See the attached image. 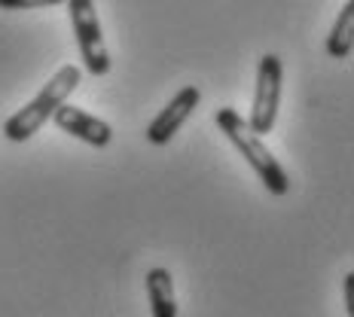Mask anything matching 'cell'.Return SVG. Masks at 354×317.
Segmentation results:
<instances>
[{
  "mask_svg": "<svg viewBox=\"0 0 354 317\" xmlns=\"http://www.w3.org/2000/svg\"><path fill=\"white\" fill-rule=\"evenodd\" d=\"M64 0H0V10H40V6H55Z\"/></svg>",
  "mask_w": 354,
  "mask_h": 317,
  "instance_id": "9c48e42d",
  "label": "cell"
},
{
  "mask_svg": "<svg viewBox=\"0 0 354 317\" xmlns=\"http://www.w3.org/2000/svg\"><path fill=\"white\" fill-rule=\"evenodd\" d=\"M147 299H150V314L153 317H177V299H174V281L171 271L156 265L147 271Z\"/></svg>",
  "mask_w": 354,
  "mask_h": 317,
  "instance_id": "52a82bcc",
  "label": "cell"
},
{
  "mask_svg": "<svg viewBox=\"0 0 354 317\" xmlns=\"http://www.w3.org/2000/svg\"><path fill=\"white\" fill-rule=\"evenodd\" d=\"M214 122H217V128L226 135V141L241 153V159H248V165L254 168V174L260 177V183L269 189L272 195H287L290 193V177H287V171L281 168V162L272 156V150L263 144L260 135L250 131L248 119L239 113V110L217 107Z\"/></svg>",
  "mask_w": 354,
  "mask_h": 317,
  "instance_id": "6da1fadb",
  "label": "cell"
},
{
  "mask_svg": "<svg viewBox=\"0 0 354 317\" xmlns=\"http://www.w3.org/2000/svg\"><path fill=\"white\" fill-rule=\"evenodd\" d=\"M80 79H83V73H80L77 64H64V68L40 88V95H37L34 101H28L19 113H12L10 119L3 122V137L6 141H12V144L31 141L37 131L53 119L55 110L62 104H68V98L77 92Z\"/></svg>",
  "mask_w": 354,
  "mask_h": 317,
  "instance_id": "7a4b0ae2",
  "label": "cell"
},
{
  "mask_svg": "<svg viewBox=\"0 0 354 317\" xmlns=\"http://www.w3.org/2000/svg\"><path fill=\"white\" fill-rule=\"evenodd\" d=\"M198 101H202L198 86H183L180 92H177L174 98L156 113V119L147 125V131H144L147 141H150L153 146H165L177 135V131L183 128V122L193 116V110L198 107Z\"/></svg>",
  "mask_w": 354,
  "mask_h": 317,
  "instance_id": "5b68a950",
  "label": "cell"
},
{
  "mask_svg": "<svg viewBox=\"0 0 354 317\" xmlns=\"http://www.w3.org/2000/svg\"><path fill=\"white\" fill-rule=\"evenodd\" d=\"M53 119L64 135H73L77 141H83L88 146H98V150L113 141V128H110V122L98 119V116L86 113V110H80L73 104H62L53 113Z\"/></svg>",
  "mask_w": 354,
  "mask_h": 317,
  "instance_id": "8992f818",
  "label": "cell"
},
{
  "mask_svg": "<svg viewBox=\"0 0 354 317\" xmlns=\"http://www.w3.org/2000/svg\"><path fill=\"white\" fill-rule=\"evenodd\" d=\"M351 49H354V0H345V6L339 10L333 28L327 34V55L336 58V61H345V58H351Z\"/></svg>",
  "mask_w": 354,
  "mask_h": 317,
  "instance_id": "ba28073f",
  "label": "cell"
},
{
  "mask_svg": "<svg viewBox=\"0 0 354 317\" xmlns=\"http://www.w3.org/2000/svg\"><path fill=\"white\" fill-rule=\"evenodd\" d=\"M342 290H345V314L354 317V271H348V275H345Z\"/></svg>",
  "mask_w": 354,
  "mask_h": 317,
  "instance_id": "30bf717a",
  "label": "cell"
},
{
  "mask_svg": "<svg viewBox=\"0 0 354 317\" xmlns=\"http://www.w3.org/2000/svg\"><path fill=\"white\" fill-rule=\"evenodd\" d=\"M71 12L73 37H77L80 61L92 77H104L110 70V55L104 46V31H101L98 12H95V0H64Z\"/></svg>",
  "mask_w": 354,
  "mask_h": 317,
  "instance_id": "3957f363",
  "label": "cell"
},
{
  "mask_svg": "<svg viewBox=\"0 0 354 317\" xmlns=\"http://www.w3.org/2000/svg\"><path fill=\"white\" fill-rule=\"evenodd\" d=\"M281 58L275 52H266L257 68V86H254V104H250L248 125L254 135H272L278 122V107H281Z\"/></svg>",
  "mask_w": 354,
  "mask_h": 317,
  "instance_id": "277c9868",
  "label": "cell"
}]
</instances>
